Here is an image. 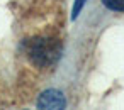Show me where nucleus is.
I'll use <instances>...</instances> for the list:
<instances>
[{
	"instance_id": "1",
	"label": "nucleus",
	"mask_w": 124,
	"mask_h": 110,
	"mask_svg": "<svg viewBox=\"0 0 124 110\" xmlns=\"http://www.w3.org/2000/svg\"><path fill=\"white\" fill-rule=\"evenodd\" d=\"M60 53H61V48L54 39H34L29 42V48H27V54L31 61L39 68L53 64L60 58Z\"/></svg>"
},
{
	"instance_id": "2",
	"label": "nucleus",
	"mask_w": 124,
	"mask_h": 110,
	"mask_svg": "<svg viewBox=\"0 0 124 110\" xmlns=\"http://www.w3.org/2000/svg\"><path fill=\"white\" fill-rule=\"evenodd\" d=\"M65 107H66L65 95L58 90H46L38 98L39 110H65Z\"/></svg>"
},
{
	"instance_id": "3",
	"label": "nucleus",
	"mask_w": 124,
	"mask_h": 110,
	"mask_svg": "<svg viewBox=\"0 0 124 110\" xmlns=\"http://www.w3.org/2000/svg\"><path fill=\"white\" fill-rule=\"evenodd\" d=\"M102 4L110 10H124V0H102Z\"/></svg>"
},
{
	"instance_id": "4",
	"label": "nucleus",
	"mask_w": 124,
	"mask_h": 110,
	"mask_svg": "<svg viewBox=\"0 0 124 110\" xmlns=\"http://www.w3.org/2000/svg\"><path fill=\"white\" fill-rule=\"evenodd\" d=\"M87 0H75V5H73V19H77V15L80 14V10L83 9Z\"/></svg>"
}]
</instances>
